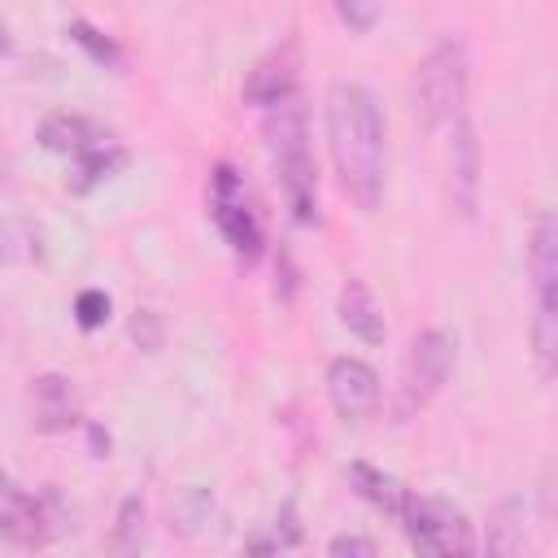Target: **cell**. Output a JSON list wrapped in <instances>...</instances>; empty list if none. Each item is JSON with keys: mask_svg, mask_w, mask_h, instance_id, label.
Here are the masks:
<instances>
[{"mask_svg": "<svg viewBox=\"0 0 558 558\" xmlns=\"http://www.w3.org/2000/svg\"><path fill=\"white\" fill-rule=\"evenodd\" d=\"M327 148L340 174V187L362 214H375L384 201L388 174V135L375 96L362 83H331L327 92Z\"/></svg>", "mask_w": 558, "mask_h": 558, "instance_id": "1", "label": "cell"}, {"mask_svg": "<svg viewBox=\"0 0 558 558\" xmlns=\"http://www.w3.org/2000/svg\"><path fill=\"white\" fill-rule=\"evenodd\" d=\"M305 113L296 109V100L266 109V144H270V161L279 170V187L283 201L292 209L296 222H318V170H314V153L305 144Z\"/></svg>", "mask_w": 558, "mask_h": 558, "instance_id": "2", "label": "cell"}, {"mask_svg": "<svg viewBox=\"0 0 558 558\" xmlns=\"http://www.w3.org/2000/svg\"><path fill=\"white\" fill-rule=\"evenodd\" d=\"M397 523L405 527V541H410L414 558H480L475 523L449 497H427V493L410 488Z\"/></svg>", "mask_w": 558, "mask_h": 558, "instance_id": "3", "label": "cell"}, {"mask_svg": "<svg viewBox=\"0 0 558 558\" xmlns=\"http://www.w3.org/2000/svg\"><path fill=\"white\" fill-rule=\"evenodd\" d=\"M453 362H458V344L449 331L440 327H427L410 340L405 357H401V371H397V392H392V423H410L418 418L432 397L445 388V379L453 375Z\"/></svg>", "mask_w": 558, "mask_h": 558, "instance_id": "4", "label": "cell"}, {"mask_svg": "<svg viewBox=\"0 0 558 558\" xmlns=\"http://www.w3.org/2000/svg\"><path fill=\"white\" fill-rule=\"evenodd\" d=\"M414 118L436 131L466 118V48L458 39L436 44L414 70Z\"/></svg>", "mask_w": 558, "mask_h": 558, "instance_id": "5", "label": "cell"}, {"mask_svg": "<svg viewBox=\"0 0 558 558\" xmlns=\"http://www.w3.org/2000/svg\"><path fill=\"white\" fill-rule=\"evenodd\" d=\"M70 527V510L57 488L31 493L0 466V536L22 549H44Z\"/></svg>", "mask_w": 558, "mask_h": 558, "instance_id": "6", "label": "cell"}, {"mask_svg": "<svg viewBox=\"0 0 558 558\" xmlns=\"http://www.w3.org/2000/svg\"><path fill=\"white\" fill-rule=\"evenodd\" d=\"M209 214H214V227L222 231V240L231 244V253L240 262L262 257L266 227H262V214L253 205V192H248L244 174L231 161H218L214 174H209Z\"/></svg>", "mask_w": 558, "mask_h": 558, "instance_id": "7", "label": "cell"}, {"mask_svg": "<svg viewBox=\"0 0 558 558\" xmlns=\"http://www.w3.org/2000/svg\"><path fill=\"white\" fill-rule=\"evenodd\" d=\"M527 275H532V292H536L532 344L541 357V375H549L554 371V344H558V227L549 214H541L532 227Z\"/></svg>", "mask_w": 558, "mask_h": 558, "instance_id": "8", "label": "cell"}, {"mask_svg": "<svg viewBox=\"0 0 558 558\" xmlns=\"http://www.w3.org/2000/svg\"><path fill=\"white\" fill-rule=\"evenodd\" d=\"M327 401L344 423H366L384 405V388L375 366L362 357H331L327 362Z\"/></svg>", "mask_w": 558, "mask_h": 558, "instance_id": "9", "label": "cell"}, {"mask_svg": "<svg viewBox=\"0 0 558 558\" xmlns=\"http://www.w3.org/2000/svg\"><path fill=\"white\" fill-rule=\"evenodd\" d=\"M296 78H301V52L296 44H279L275 52H266L248 78H244V100L257 109H279L288 100H296Z\"/></svg>", "mask_w": 558, "mask_h": 558, "instance_id": "10", "label": "cell"}, {"mask_svg": "<svg viewBox=\"0 0 558 558\" xmlns=\"http://www.w3.org/2000/svg\"><path fill=\"white\" fill-rule=\"evenodd\" d=\"M31 405H35V432H70L78 427V388L61 371H44L31 379Z\"/></svg>", "mask_w": 558, "mask_h": 558, "instance_id": "11", "label": "cell"}, {"mask_svg": "<svg viewBox=\"0 0 558 558\" xmlns=\"http://www.w3.org/2000/svg\"><path fill=\"white\" fill-rule=\"evenodd\" d=\"M35 140H39L44 153H57V157H70V161L105 144V135H100V126H96L92 118L65 113V109H61V113H48V118L39 122Z\"/></svg>", "mask_w": 558, "mask_h": 558, "instance_id": "12", "label": "cell"}, {"mask_svg": "<svg viewBox=\"0 0 558 558\" xmlns=\"http://www.w3.org/2000/svg\"><path fill=\"white\" fill-rule=\"evenodd\" d=\"M336 314L349 327V336H357L362 344H384V336H388L384 305L375 301V292L366 288V279H344V288L336 296Z\"/></svg>", "mask_w": 558, "mask_h": 558, "instance_id": "13", "label": "cell"}, {"mask_svg": "<svg viewBox=\"0 0 558 558\" xmlns=\"http://www.w3.org/2000/svg\"><path fill=\"white\" fill-rule=\"evenodd\" d=\"M453 183H458V205L471 218L480 205V140L471 118L453 122Z\"/></svg>", "mask_w": 558, "mask_h": 558, "instance_id": "14", "label": "cell"}, {"mask_svg": "<svg viewBox=\"0 0 558 558\" xmlns=\"http://www.w3.org/2000/svg\"><path fill=\"white\" fill-rule=\"evenodd\" d=\"M349 488L362 501H371L379 514H388V519H397L401 506H405V497H410V488L397 475H388V471H379L371 462H349Z\"/></svg>", "mask_w": 558, "mask_h": 558, "instance_id": "15", "label": "cell"}, {"mask_svg": "<svg viewBox=\"0 0 558 558\" xmlns=\"http://www.w3.org/2000/svg\"><path fill=\"white\" fill-rule=\"evenodd\" d=\"M131 157H126V148H118V144H100V148H92V153H83V157H74L70 161V174H65V187L74 192V196H87L92 187H100L105 179H113L122 166H126Z\"/></svg>", "mask_w": 558, "mask_h": 558, "instance_id": "16", "label": "cell"}, {"mask_svg": "<svg viewBox=\"0 0 558 558\" xmlns=\"http://www.w3.org/2000/svg\"><path fill=\"white\" fill-rule=\"evenodd\" d=\"M144 545H148V510H144V497L131 493V497H122V506L113 514L109 554L113 558H144Z\"/></svg>", "mask_w": 558, "mask_h": 558, "instance_id": "17", "label": "cell"}, {"mask_svg": "<svg viewBox=\"0 0 558 558\" xmlns=\"http://www.w3.org/2000/svg\"><path fill=\"white\" fill-rule=\"evenodd\" d=\"M480 558H523V497H506L493 510L488 545Z\"/></svg>", "mask_w": 558, "mask_h": 558, "instance_id": "18", "label": "cell"}, {"mask_svg": "<svg viewBox=\"0 0 558 558\" xmlns=\"http://www.w3.org/2000/svg\"><path fill=\"white\" fill-rule=\"evenodd\" d=\"M65 39L70 44H78L96 65H105V70H122L126 65V52H122V44L113 39V35H105L100 26H92L87 17H74L70 26H65Z\"/></svg>", "mask_w": 558, "mask_h": 558, "instance_id": "19", "label": "cell"}, {"mask_svg": "<svg viewBox=\"0 0 558 558\" xmlns=\"http://www.w3.org/2000/svg\"><path fill=\"white\" fill-rule=\"evenodd\" d=\"M109 310H113V301H109L105 288H83V292L74 296V323H78L83 331L105 327V323H109Z\"/></svg>", "mask_w": 558, "mask_h": 558, "instance_id": "20", "label": "cell"}, {"mask_svg": "<svg viewBox=\"0 0 558 558\" xmlns=\"http://www.w3.org/2000/svg\"><path fill=\"white\" fill-rule=\"evenodd\" d=\"M126 336H131L144 353H157V349H161V340H166L161 318H157L153 310H135V314H131V323H126Z\"/></svg>", "mask_w": 558, "mask_h": 558, "instance_id": "21", "label": "cell"}, {"mask_svg": "<svg viewBox=\"0 0 558 558\" xmlns=\"http://www.w3.org/2000/svg\"><path fill=\"white\" fill-rule=\"evenodd\" d=\"M327 558H379L375 541L362 536V532H336L327 541Z\"/></svg>", "mask_w": 558, "mask_h": 558, "instance_id": "22", "label": "cell"}, {"mask_svg": "<svg viewBox=\"0 0 558 558\" xmlns=\"http://www.w3.org/2000/svg\"><path fill=\"white\" fill-rule=\"evenodd\" d=\"M336 17L353 31V35H362V31H371L375 22H379V4H362V0H340L336 4Z\"/></svg>", "mask_w": 558, "mask_h": 558, "instance_id": "23", "label": "cell"}, {"mask_svg": "<svg viewBox=\"0 0 558 558\" xmlns=\"http://www.w3.org/2000/svg\"><path fill=\"white\" fill-rule=\"evenodd\" d=\"M270 536H275L283 549L301 541V523H296V506H292V501L279 506V514H275V532H270Z\"/></svg>", "mask_w": 558, "mask_h": 558, "instance_id": "24", "label": "cell"}, {"mask_svg": "<svg viewBox=\"0 0 558 558\" xmlns=\"http://www.w3.org/2000/svg\"><path fill=\"white\" fill-rule=\"evenodd\" d=\"M244 558H283V545L270 536V532H253L244 541Z\"/></svg>", "mask_w": 558, "mask_h": 558, "instance_id": "25", "label": "cell"}, {"mask_svg": "<svg viewBox=\"0 0 558 558\" xmlns=\"http://www.w3.org/2000/svg\"><path fill=\"white\" fill-rule=\"evenodd\" d=\"M87 440H92V458H109V432L87 423Z\"/></svg>", "mask_w": 558, "mask_h": 558, "instance_id": "26", "label": "cell"}, {"mask_svg": "<svg viewBox=\"0 0 558 558\" xmlns=\"http://www.w3.org/2000/svg\"><path fill=\"white\" fill-rule=\"evenodd\" d=\"M13 52V35H9V26L0 22V57H9Z\"/></svg>", "mask_w": 558, "mask_h": 558, "instance_id": "27", "label": "cell"}, {"mask_svg": "<svg viewBox=\"0 0 558 558\" xmlns=\"http://www.w3.org/2000/svg\"><path fill=\"white\" fill-rule=\"evenodd\" d=\"M0 179H9V174H4V153H0Z\"/></svg>", "mask_w": 558, "mask_h": 558, "instance_id": "28", "label": "cell"}]
</instances>
